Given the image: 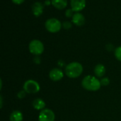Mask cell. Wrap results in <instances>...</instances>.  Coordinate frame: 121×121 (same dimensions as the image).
<instances>
[{
    "instance_id": "cell-1",
    "label": "cell",
    "mask_w": 121,
    "mask_h": 121,
    "mask_svg": "<svg viewBox=\"0 0 121 121\" xmlns=\"http://www.w3.org/2000/svg\"><path fill=\"white\" fill-rule=\"evenodd\" d=\"M82 87L89 91H97L101 87V81L95 76L88 75L85 76L82 81Z\"/></svg>"
},
{
    "instance_id": "cell-2",
    "label": "cell",
    "mask_w": 121,
    "mask_h": 121,
    "mask_svg": "<svg viewBox=\"0 0 121 121\" xmlns=\"http://www.w3.org/2000/svg\"><path fill=\"white\" fill-rule=\"evenodd\" d=\"M83 72L82 65L77 61L68 63L65 67V74L71 78H78Z\"/></svg>"
},
{
    "instance_id": "cell-3",
    "label": "cell",
    "mask_w": 121,
    "mask_h": 121,
    "mask_svg": "<svg viewBox=\"0 0 121 121\" xmlns=\"http://www.w3.org/2000/svg\"><path fill=\"white\" fill-rule=\"evenodd\" d=\"M44 45L40 41L37 39L32 40L29 45H28V49L29 51L35 56H39L42 54L44 51Z\"/></svg>"
},
{
    "instance_id": "cell-4",
    "label": "cell",
    "mask_w": 121,
    "mask_h": 121,
    "mask_svg": "<svg viewBox=\"0 0 121 121\" xmlns=\"http://www.w3.org/2000/svg\"><path fill=\"white\" fill-rule=\"evenodd\" d=\"M45 26L49 32L57 33L60 31L62 28V24L58 19L55 18H51L46 21L45 24Z\"/></svg>"
},
{
    "instance_id": "cell-5",
    "label": "cell",
    "mask_w": 121,
    "mask_h": 121,
    "mask_svg": "<svg viewBox=\"0 0 121 121\" xmlns=\"http://www.w3.org/2000/svg\"><path fill=\"white\" fill-rule=\"evenodd\" d=\"M23 90L27 93H37L40 90V86L37 81L30 79L24 83Z\"/></svg>"
},
{
    "instance_id": "cell-6",
    "label": "cell",
    "mask_w": 121,
    "mask_h": 121,
    "mask_svg": "<svg viewBox=\"0 0 121 121\" xmlns=\"http://www.w3.org/2000/svg\"><path fill=\"white\" fill-rule=\"evenodd\" d=\"M55 116L54 112L49 108H45L42 110L38 116L39 121H55Z\"/></svg>"
},
{
    "instance_id": "cell-7",
    "label": "cell",
    "mask_w": 121,
    "mask_h": 121,
    "mask_svg": "<svg viewBox=\"0 0 121 121\" xmlns=\"http://www.w3.org/2000/svg\"><path fill=\"white\" fill-rule=\"evenodd\" d=\"M63 76L64 73L62 71L60 68H52L49 73V77L53 81H59L63 78Z\"/></svg>"
},
{
    "instance_id": "cell-8",
    "label": "cell",
    "mask_w": 121,
    "mask_h": 121,
    "mask_svg": "<svg viewBox=\"0 0 121 121\" xmlns=\"http://www.w3.org/2000/svg\"><path fill=\"white\" fill-rule=\"evenodd\" d=\"M71 6L74 11H80L86 6V0H71Z\"/></svg>"
},
{
    "instance_id": "cell-9",
    "label": "cell",
    "mask_w": 121,
    "mask_h": 121,
    "mask_svg": "<svg viewBox=\"0 0 121 121\" xmlns=\"http://www.w3.org/2000/svg\"><path fill=\"white\" fill-rule=\"evenodd\" d=\"M72 22L78 26H83L85 24V17L81 13H76L72 16Z\"/></svg>"
},
{
    "instance_id": "cell-10",
    "label": "cell",
    "mask_w": 121,
    "mask_h": 121,
    "mask_svg": "<svg viewBox=\"0 0 121 121\" xmlns=\"http://www.w3.org/2000/svg\"><path fill=\"white\" fill-rule=\"evenodd\" d=\"M32 11L34 16H40L43 12V6L40 2H35L32 6Z\"/></svg>"
},
{
    "instance_id": "cell-11",
    "label": "cell",
    "mask_w": 121,
    "mask_h": 121,
    "mask_svg": "<svg viewBox=\"0 0 121 121\" xmlns=\"http://www.w3.org/2000/svg\"><path fill=\"white\" fill-rule=\"evenodd\" d=\"M33 107L35 109L41 111L42 110L45 109V102L41 98H36L33 101Z\"/></svg>"
},
{
    "instance_id": "cell-12",
    "label": "cell",
    "mask_w": 121,
    "mask_h": 121,
    "mask_svg": "<svg viewBox=\"0 0 121 121\" xmlns=\"http://www.w3.org/2000/svg\"><path fill=\"white\" fill-rule=\"evenodd\" d=\"M94 73L97 77H102L106 73V68L103 64L99 63L94 68Z\"/></svg>"
},
{
    "instance_id": "cell-13",
    "label": "cell",
    "mask_w": 121,
    "mask_h": 121,
    "mask_svg": "<svg viewBox=\"0 0 121 121\" xmlns=\"http://www.w3.org/2000/svg\"><path fill=\"white\" fill-rule=\"evenodd\" d=\"M23 119V113L19 111H13L9 117L10 121H22Z\"/></svg>"
},
{
    "instance_id": "cell-14",
    "label": "cell",
    "mask_w": 121,
    "mask_h": 121,
    "mask_svg": "<svg viewBox=\"0 0 121 121\" xmlns=\"http://www.w3.org/2000/svg\"><path fill=\"white\" fill-rule=\"evenodd\" d=\"M51 2L57 9H63L67 6V0H52Z\"/></svg>"
},
{
    "instance_id": "cell-15",
    "label": "cell",
    "mask_w": 121,
    "mask_h": 121,
    "mask_svg": "<svg viewBox=\"0 0 121 121\" xmlns=\"http://www.w3.org/2000/svg\"><path fill=\"white\" fill-rule=\"evenodd\" d=\"M115 56L118 61H121V46L117 47L116 48V50H115Z\"/></svg>"
},
{
    "instance_id": "cell-16",
    "label": "cell",
    "mask_w": 121,
    "mask_h": 121,
    "mask_svg": "<svg viewBox=\"0 0 121 121\" xmlns=\"http://www.w3.org/2000/svg\"><path fill=\"white\" fill-rule=\"evenodd\" d=\"M100 81H101V86H106L109 85V83H110V80L108 78H103Z\"/></svg>"
},
{
    "instance_id": "cell-17",
    "label": "cell",
    "mask_w": 121,
    "mask_h": 121,
    "mask_svg": "<svg viewBox=\"0 0 121 121\" xmlns=\"http://www.w3.org/2000/svg\"><path fill=\"white\" fill-rule=\"evenodd\" d=\"M62 26L65 29H69L72 28V24L69 21H64L62 23Z\"/></svg>"
},
{
    "instance_id": "cell-18",
    "label": "cell",
    "mask_w": 121,
    "mask_h": 121,
    "mask_svg": "<svg viewBox=\"0 0 121 121\" xmlns=\"http://www.w3.org/2000/svg\"><path fill=\"white\" fill-rule=\"evenodd\" d=\"M26 92L23 90V91H21L18 93L17 94V97L19 98V99H22V98H24L26 97Z\"/></svg>"
},
{
    "instance_id": "cell-19",
    "label": "cell",
    "mask_w": 121,
    "mask_h": 121,
    "mask_svg": "<svg viewBox=\"0 0 121 121\" xmlns=\"http://www.w3.org/2000/svg\"><path fill=\"white\" fill-rule=\"evenodd\" d=\"M65 15L67 17H71V16H73V10L72 9H68L66 10L65 11Z\"/></svg>"
},
{
    "instance_id": "cell-20",
    "label": "cell",
    "mask_w": 121,
    "mask_h": 121,
    "mask_svg": "<svg viewBox=\"0 0 121 121\" xmlns=\"http://www.w3.org/2000/svg\"><path fill=\"white\" fill-rule=\"evenodd\" d=\"M14 4H22L25 0H11Z\"/></svg>"
},
{
    "instance_id": "cell-21",
    "label": "cell",
    "mask_w": 121,
    "mask_h": 121,
    "mask_svg": "<svg viewBox=\"0 0 121 121\" xmlns=\"http://www.w3.org/2000/svg\"><path fill=\"white\" fill-rule=\"evenodd\" d=\"M0 100H1V108H2V97H0Z\"/></svg>"
}]
</instances>
